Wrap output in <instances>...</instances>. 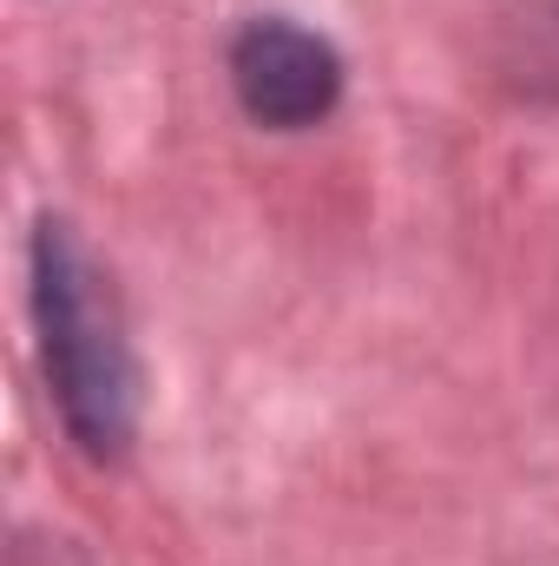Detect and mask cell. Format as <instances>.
I'll return each mask as SVG.
<instances>
[{"label": "cell", "instance_id": "1", "mask_svg": "<svg viewBox=\"0 0 559 566\" xmlns=\"http://www.w3.org/2000/svg\"><path fill=\"white\" fill-rule=\"evenodd\" d=\"M40 316H46V363L60 376V402L66 422L80 428L86 448H119L126 441V402H133V376H126V349L99 316V296L80 271L73 244L60 224L40 231Z\"/></svg>", "mask_w": 559, "mask_h": 566}, {"label": "cell", "instance_id": "2", "mask_svg": "<svg viewBox=\"0 0 559 566\" xmlns=\"http://www.w3.org/2000/svg\"><path fill=\"white\" fill-rule=\"evenodd\" d=\"M231 80H238V99L257 126H316L336 93H342V60L329 40H316L309 27H289V20H257L238 33L231 46Z\"/></svg>", "mask_w": 559, "mask_h": 566}]
</instances>
